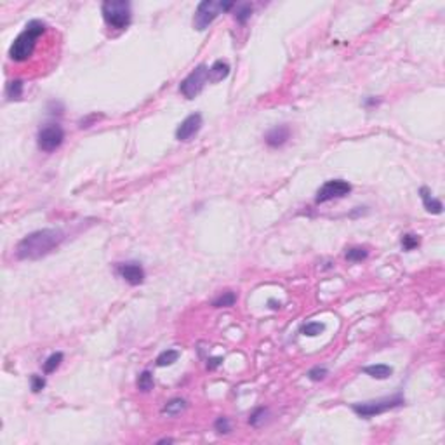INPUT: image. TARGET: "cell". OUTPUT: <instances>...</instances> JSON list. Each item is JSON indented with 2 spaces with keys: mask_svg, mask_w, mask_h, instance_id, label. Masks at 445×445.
Instances as JSON below:
<instances>
[{
  "mask_svg": "<svg viewBox=\"0 0 445 445\" xmlns=\"http://www.w3.org/2000/svg\"><path fill=\"white\" fill-rule=\"evenodd\" d=\"M64 240V233L56 228H44L28 233L18 242L16 258L23 261H35L46 258Z\"/></svg>",
  "mask_w": 445,
  "mask_h": 445,
  "instance_id": "obj_1",
  "label": "cell"
},
{
  "mask_svg": "<svg viewBox=\"0 0 445 445\" xmlns=\"http://www.w3.org/2000/svg\"><path fill=\"white\" fill-rule=\"evenodd\" d=\"M46 28H47L46 23L40 20L28 21L24 30L14 38L12 46H10V49H9L10 60L16 61V63H23V61H26L28 58L34 54L35 46H37L38 38L44 35Z\"/></svg>",
  "mask_w": 445,
  "mask_h": 445,
  "instance_id": "obj_2",
  "label": "cell"
},
{
  "mask_svg": "<svg viewBox=\"0 0 445 445\" xmlns=\"http://www.w3.org/2000/svg\"><path fill=\"white\" fill-rule=\"evenodd\" d=\"M101 12L106 21L108 26L115 30H124L130 24L132 20V10H130V2L127 0H106L101 6Z\"/></svg>",
  "mask_w": 445,
  "mask_h": 445,
  "instance_id": "obj_3",
  "label": "cell"
},
{
  "mask_svg": "<svg viewBox=\"0 0 445 445\" xmlns=\"http://www.w3.org/2000/svg\"><path fill=\"white\" fill-rule=\"evenodd\" d=\"M233 7H235L233 2H224V0H221V2L204 0V2H200L198 6H196L195 16H193V26L198 32L207 30L221 12H226V10L233 9Z\"/></svg>",
  "mask_w": 445,
  "mask_h": 445,
  "instance_id": "obj_4",
  "label": "cell"
},
{
  "mask_svg": "<svg viewBox=\"0 0 445 445\" xmlns=\"http://www.w3.org/2000/svg\"><path fill=\"white\" fill-rule=\"evenodd\" d=\"M406 404L402 395H395V396H388V398H379V400H372V402H364V404H353L352 408L355 414H358L360 418H374V416L384 414V412L392 410V408L402 407Z\"/></svg>",
  "mask_w": 445,
  "mask_h": 445,
  "instance_id": "obj_5",
  "label": "cell"
},
{
  "mask_svg": "<svg viewBox=\"0 0 445 445\" xmlns=\"http://www.w3.org/2000/svg\"><path fill=\"white\" fill-rule=\"evenodd\" d=\"M209 82V66L207 64H198L183 82L180 84V92L186 100H193L204 90L206 84Z\"/></svg>",
  "mask_w": 445,
  "mask_h": 445,
  "instance_id": "obj_6",
  "label": "cell"
},
{
  "mask_svg": "<svg viewBox=\"0 0 445 445\" xmlns=\"http://www.w3.org/2000/svg\"><path fill=\"white\" fill-rule=\"evenodd\" d=\"M64 141V130L60 124H47L37 134V144L42 152H56Z\"/></svg>",
  "mask_w": 445,
  "mask_h": 445,
  "instance_id": "obj_7",
  "label": "cell"
},
{
  "mask_svg": "<svg viewBox=\"0 0 445 445\" xmlns=\"http://www.w3.org/2000/svg\"><path fill=\"white\" fill-rule=\"evenodd\" d=\"M350 192H352V184H350L348 181H344V180L326 181V183L318 188V192H316L315 202L326 204L334 198H342V196H346Z\"/></svg>",
  "mask_w": 445,
  "mask_h": 445,
  "instance_id": "obj_8",
  "label": "cell"
},
{
  "mask_svg": "<svg viewBox=\"0 0 445 445\" xmlns=\"http://www.w3.org/2000/svg\"><path fill=\"white\" fill-rule=\"evenodd\" d=\"M202 129V115L200 113H192L188 115L176 129V140L178 141H190L198 130Z\"/></svg>",
  "mask_w": 445,
  "mask_h": 445,
  "instance_id": "obj_9",
  "label": "cell"
},
{
  "mask_svg": "<svg viewBox=\"0 0 445 445\" xmlns=\"http://www.w3.org/2000/svg\"><path fill=\"white\" fill-rule=\"evenodd\" d=\"M116 273L130 286H141L144 282V270L140 262H118Z\"/></svg>",
  "mask_w": 445,
  "mask_h": 445,
  "instance_id": "obj_10",
  "label": "cell"
},
{
  "mask_svg": "<svg viewBox=\"0 0 445 445\" xmlns=\"http://www.w3.org/2000/svg\"><path fill=\"white\" fill-rule=\"evenodd\" d=\"M290 140V127L289 126H275L264 134V143L270 148H280Z\"/></svg>",
  "mask_w": 445,
  "mask_h": 445,
  "instance_id": "obj_11",
  "label": "cell"
},
{
  "mask_svg": "<svg viewBox=\"0 0 445 445\" xmlns=\"http://www.w3.org/2000/svg\"><path fill=\"white\" fill-rule=\"evenodd\" d=\"M419 196H421L422 206H424V209L428 210L430 214H436V216H438V214H442L444 204L432 195V192H430L428 186H421V188H419Z\"/></svg>",
  "mask_w": 445,
  "mask_h": 445,
  "instance_id": "obj_12",
  "label": "cell"
},
{
  "mask_svg": "<svg viewBox=\"0 0 445 445\" xmlns=\"http://www.w3.org/2000/svg\"><path fill=\"white\" fill-rule=\"evenodd\" d=\"M228 75H230V64L226 63V61L218 60L209 66V82L218 84L221 82V80H224Z\"/></svg>",
  "mask_w": 445,
  "mask_h": 445,
  "instance_id": "obj_13",
  "label": "cell"
},
{
  "mask_svg": "<svg viewBox=\"0 0 445 445\" xmlns=\"http://www.w3.org/2000/svg\"><path fill=\"white\" fill-rule=\"evenodd\" d=\"M362 370L366 372L367 376L374 378V379H388L390 376L393 374V369L390 366H386V364H374V366H367V367H364Z\"/></svg>",
  "mask_w": 445,
  "mask_h": 445,
  "instance_id": "obj_14",
  "label": "cell"
},
{
  "mask_svg": "<svg viewBox=\"0 0 445 445\" xmlns=\"http://www.w3.org/2000/svg\"><path fill=\"white\" fill-rule=\"evenodd\" d=\"M236 302V294L233 290H224L222 294H220L216 299L212 301L214 308H230Z\"/></svg>",
  "mask_w": 445,
  "mask_h": 445,
  "instance_id": "obj_15",
  "label": "cell"
},
{
  "mask_svg": "<svg viewBox=\"0 0 445 445\" xmlns=\"http://www.w3.org/2000/svg\"><path fill=\"white\" fill-rule=\"evenodd\" d=\"M178 358H180V352H178V350H166V352H162L156 356L155 362L158 367H167V366H172L174 362H178Z\"/></svg>",
  "mask_w": 445,
  "mask_h": 445,
  "instance_id": "obj_16",
  "label": "cell"
},
{
  "mask_svg": "<svg viewBox=\"0 0 445 445\" xmlns=\"http://www.w3.org/2000/svg\"><path fill=\"white\" fill-rule=\"evenodd\" d=\"M252 16V4H238L235 7V20L236 23L246 24Z\"/></svg>",
  "mask_w": 445,
  "mask_h": 445,
  "instance_id": "obj_17",
  "label": "cell"
},
{
  "mask_svg": "<svg viewBox=\"0 0 445 445\" xmlns=\"http://www.w3.org/2000/svg\"><path fill=\"white\" fill-rule=\"evenodd\" d=\"M6 96L10 101L21 100V96H23V80H10L6 87Z\"/></svg>",
  "mask_w": 445,
  "mask_h": 445,
  "instance_id": "obj_18",
  "label": "cell"
},
{
  "mask_svg": "<svg viewBox=\"0 0 445 445\" xmlns=\"http://www.w3.org/2000/svg\"><path fill=\"white\" fill-rule=\"evenodd\" d=\"M186 408V400L183 398H172L170 402H167L166 406H164L162 412L167 416H176V414H181Z\"/></svg>",
  "mask_w": 445,
  "mask_h": 445,
  "instance_id": "obj_19",
  "label": "cell"
},
{
  "mask_svg": "<svg viewBox=\"0 0 445 445\" xmlns=\"http://www.w3.org/2000/svg\"><path fill=\"white\" fill-rule=\"evenodd\" d=\"M153 386H155V382H153V376L150 370H143L140 374V378H138V390L143 393H148L153 390Z\"/></svg>",
  "mask_w": 445,
  "mask_h": 445,
  "instance_id": "obj_20",
  "label": "cell"
},
{
  "mask_svg": "<svg viewBox=\"0 0 445 445\" xmlns=\"http://www.w3.org/2000/svg\"><path fill=\"white\" fill-rule=\"evenodd\" d=\"M367 256H369V250H367L366 247H350V249L346 250V260L352 262H360L367 260Z\"/></svg>",
  "mask_w": 445,
  "mask_h": 445,
  "instance_id": "obj_21",
  "label": "cell"
},
{
  "mask_svg": "<svg viewBox=\"0 0 445 445\" xmlns=\"http://www.w3.org/2000/svg\"><path fill=\"white\" fill-rule=\"evenodd\" d=\"M61 362H63V353L61 352L52 353V355L44 362V372H46V374H50V372H54L61 366Z\"/></svg>",
  "mask_w": 445,
  "mask_h": 445,
  "instance_id": "obj_22",
  "label": "cell"
},
{
  "mask_svg": "<svg viewBox=\"0 0 445 445\" xmlns=\"http://www.w3.org/2000/svg\"><path fill=\"white\" fill-rule=\"evenodd\" d=\"M324 330H326V326H324V324H320V322H308V324H304V326L301 327V332L304 336H310V338L322 334Z\"/></svg>",
  "mask_w": 445,
  "mask_h": 445,
  "instance_id": "obj_23",
  "label": "cell"
},
{
  "mask_svg": "<svg viewBox=\"0 0 445 445\" xmlns=\"http://www.w3.org/2000/svg\"><path fill=\"white\" fill-rule=\"evenodd\" d=\"M419 236L418 235H412V233H407V235L402 236V240H400V244H402V249L404 250H414L416 247L419 246Z\"/></svg>",
  "mask_w": 445,
  "mask_h": 445,
  "instance_id": "obj_24",
  "label": "cell"
},
{
  "mask_svg": "<svg viewBox=\"0 0 445 445\" xmlns=\"http://www.w3.org/2000/svg\"><path fill=\"white\" fill-rule=\"evenodd\" d=\"M214 428H216V432L221 433V435H228V433L232 432V424H230L228 418H224V416H221V418L216 419Z\"/></svg>",
  "mask_w": 445,
  "mask_h": 445,
  "instance_id": "obj_25",
  "label": "cell"
},
{
  "mask_svg": "<svg viewBox=\"0 0 445 445\" xmlns=\"http://www.w3.org/2000/svg\"><path fill=\"white\" fill-rule=\"evenodd\" d=\"M264 414H266V408L264 407H258L256 410L250 414L249 418V424L250 426H260L262 421H264Z\"/></svg>",
  "mask_w": 445,
  "mask_h": 445,
  "instance_id": "obj_26",
  "label": "cell"
},
{
  "mask_svg": "<svg viewBox=\"0 0 445 445\" xmlns=\"http://www.w3.org/2000/svg\"><path fill=\"white\" fill-rule=\"evenodd\" d=\"M327 374H329V370H327L326 367H313V369L308 370V378L312 379V381H322Z\"/></svg>",
  "mask_w": 445,
  "mask_h": 445,
  "instance_id": "obj_27",
  "label": "cell"
},
{
  "mask_svg": "<svg viewBox=\"0 0 445 445\" xmlns=\"http://www.w3.org/2000/svg\"><path fill=\"white\" fill-rule=\"evenodd\" d=\"M30 382H32V392H34V393H38V392H42V390L46 388V379H44L42 376H38V374L32 376Z\"/></svg>",
  "mask_w": 445,
  "mask_h": 445,
  "instance_id": "obj_28",
  "label": "cell"
},
{
  "mask_svg": "<svg viewBox=\"0 0 445 445\" xmlns=\"http://www.w3.org/2000/svg\"><path fill=\"white\" fill-rule=\"evenodd\" d=\"M221 362H222L221 356H218V358H210V360H207V369H216V367L220 366Z\"/></svg>",
  "mask_w": 445,
  "mask_h": 445,
  "instance_id": "obj_29",
  "label": "cell"
},
{
  "mask_svg": "<svg viewBox=\"0 0 445 445\" xmlns=\"http://www.w3.org/2000/svg\"><path fill=\"white\" fill-rule=\"evenodd\" d=\"M379 101L381 100H376V98H367L366 100V106H374V104H379Z\"/></svg>",
  "mask_w": 445,
  "mask_h": 445,
  "instance_id": "obj_30",
  "label": "cell"
},
{
  "mask_svg": "<svg viewBox=\"0 0 445 445\" xmlns=\"http://www.w3.org/2000/svg\"><path fill=\"white\" fill-rule=\"evenodd\" d=\"M166 442L170 444V442H174V440L172 438H162V440H158V444H166Z\"/></svg>",
  "mask_w": 445,
  "mask_h": 445,
  "instance_id": "obj_31",
  "label": "cell"
}]
</instances>
